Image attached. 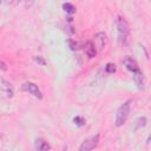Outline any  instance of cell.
<instances>
[{
	"label": "cell",
	"mask_w": 151,
	"mask_h": 151,
	"mask_svg": "<svg viewBox=\"0 0 151 151\" xmlns=\"http://www.w3.org/2000/svg\"><path fill=\"white\" fill-rule=\"evenodd\" d=\"M122 63H123V65L125 66V68H126L127 71L132 72V73H136V72L140 71V68H139L137 61H136L132 57H125V58L122 60Z\"/></svg>",
	"instance_id": "obj_5"
},
{
	"label": "cell",
	"mask_w": 151,
	"mask_h": 151,
	"mask_svg": "<svg viewBox=\"0 0 151 151\" xmlns=\"http://www.w3.org/2000/svg\"><path fill=\"white\" fill-rule=\"evenodd\" d=\"M85 53H86V55H87L90 59L96 57V54H97V51H96V47H94V45H93V42H92V41H87V42H86Z\"/></svg>",
	"instance_id": "obj_9"
},
{
	"label": "cell",
	"mask_w": 151,
	"mask_h": 151,
	"mask_svg": "<svg viewBox=\"0 0 151 151\" xmlns=\"http://www.w3.org/2000/svg\"><path fill=\"white\" fill-rule=\"evenodd\" d=\"M96 39L99 42V48L103 50L105 47V44H106V34L104 32H99L96 34Z\"/></svg>",
	"instance_id": "obj_10"
},
{
	"label": "cell",
	"mask_w": 151,
	"mask_h": 151,
	"mask_svg": "<svg viewBox=\"0 0 151 151\" xmlns=\"http://www.w3.org/2000/svg\"><path fill=\"white\" fill-rule=\"evenodd\" d=\"M67 44H68V46H70V48H71L72 51H76V50L79 48V47H78V44H77L76 41H73L72 39H68V40H67Z\"/></svg>",
	"instance_id": "obj_16"
},
{
	"label": "cell",
	"mask_w": 151,
	"mask_h": 151,
	"mask_svg": "<svg viewBox=\"0 0 151 151\" xmlns=\"http://www.w3.org/2000/svg\"><path fill=\"white\" fill-rule=\"evenodd\" d=\"M33 59H34V61H35V63H38V64H39V65H41V66L46 65V60H45L41 55H34V57H33Z\"/></svg>",
	"instance_id": "obj_15"
},
{
	"label": "cell",
	"mask_w": 151,
	"mask_h": 151,
	"mask_svg": "<svg viewBox=\"0 0 151 151\" xmlns=\"http://www.w3.org/2000/svg\"><path fill=\"white\" fill-rule=\"evenodd\" d=\"M117 32H118V41L120 45H126L130 37V26L125 18L118 17L117 19Z\"/></svg>",
	"instance_id": "obj_1"
},
{
	"label": "cell",
	"mask_w": 151,
	"mask_h": 151,
	"mask_svg": "<svg viewBox=\"0 0 151 151\" xmlns=\"http://www.w3.org/2000/svg\"><path fill=\"white\" fill-rule=\"evenodd\" d=\"M34 147L39 151H47V150H51V145L44 140L42 138H37L35 139V143H34Z\"/></svg>",
	"instance_id": "obj_8"
},
{
	"label": "cell",
	"mask_w": 151,
	"mask_h": 151,
	"mask_svg": "<svg viewBox=\"0 0 151 151\" xmlns=\"http://www.w3.org/2000/svg\"><path fill=\"white\" fill-rule=\"evenodd\" d=\"M73 122H74V124H76V125H78V126H84V125L86 124L85 119H84L83 117H80V116L76 117V118L73 119Z\"/></svg>",
	"instance_id": "obj_13"
},
{
	"label": "cell",
	"mask_w": 151,
	"mask_h": 151,
	"mask_svg": "<svg viewBox=\"0 0 151 151\" xmlns=\"http://www.w3.org/2000/svg\"><path fill=\"white\" fill-rule=\"evenodd\" d=\"M1 137H2V136H1V133H0V138H1Z\"/></svg>",
	"instance_id": "obj_19"
},
{
	"label": "cell",
	"mask_w": 151,
	"mask_h": 151,
	"mask_svg": "<svg viewBox=\"0 0 151 151\" xmlns=\"http://www.w3.org/2000/svg\"><path fill=\"white\" fill-rule=\"evenodd\" d=\"M98 143H99V134L91 136L81 143V145L79 146V151H91L97 147Z\"/></svg>",
	"instance_id": "obj_3"
},
{
	"label": "cell",
	"mask_w": 151,
	"mask_h": 151,
	"mask_svg": "<svg viewBox=\"0 0 151 151\" xmlns=\"http://www.w3.org/2000/svg\"><path fill=\"white\" fill-rule=\"evenodd\" d=\"M0 68H1V70H4V71H6V70H7L6 64H5V63H2V61H0Z\"/></svg>",
	"instance_id": "obj_17"
},
{
	"label": "cell",
	"mask_w": 151,
	"mask_h": 151,
	"mask_svg": "<svg viewBox=\"0 0 151 151\" xmlns=\"http://www.w3.org/2000/svg\"><path fill=\"white\" fill-rule=\"evenodd\" d=\"M130 110H131V100H127V101L123 103L118 107L117 113H116V120H114V125L117 127H120V126H123L125 124V122L129 118Z\"/></svg>",
	"instance_id": "obj_2"
},
{
	"label": "cell",
	"mask_w": 151,
	"mask_h": 151,
	"mask_svg": "<svg viewBox=\"0 0 151 151\" xmlns=\"http://www.w3.org/2000/svg\"><path fill=\"white\" fill-rule=\"evenodd\" d=\"M7 1H9V2H15V4H18L19 1H21V0H7Z\"/></svg>",
	"instance_id": "obj_18"
},
{
	"label": "cell",
	"mask_w": 151,
	"mask_h": 151,
	"mask_svg": "<svg viewBox=\"0 0 151 151\" xmlns=\"http://www.w3.org/2000/svg\"><path fill=\"white\" fill-rule=\"evenodd\" d=\"M0 90L2 91V93L7 97V98H12L13 94H14V90H13V86L6 81L5 79H0Z\"/></svg>",
	"instance_id": "obj_6"
},
{
	"label": "cell",
	"mask_w": 151,
	"mask_h": 151,
	"mask_svg": "<svg viewBox=\"0 0 151 151\" xmlns=\"http://www.w3.org/2000/svg\"><path fill=\"white\" fill-rule=\"evenodd\" d=\"M21 88L26 92H28L29 94H32L33 97L38 98V99H42V93L41 91L39 90L38 85H35L34 83H31V81H26L21 85Z\"/></svg>",
	"instance_id": "obj_4"
},
{
	"label": "cell",
	"mask_w": 151,
	"mask_h": 151,
	"mask_svg": "<svg viewBox=\"0 0 151 151\" xmlns=\"http://www.w3.org/2000/svg\"><path fill=\"white\" fill-rule=\"evenodd\" d=\"M63 9H64L66 13H68V14H74V13H76V7H74V5H72V4H70V2H65V4L63 5Z\"/></svg>",
	"instance_id": "obj_12"
},
{
	"label": "cell",
	"mask_w": 151,
	"mask_h": 151,
	"mask_svg": "<svg viewBox=\"0 0 151 151\" xmlns=\"http://www.w3.org/2000/svg\"><path fill=\"white\" fill-rule=\"evenodd\" d=\"M133 74V80H134V84L137 86L138 90L143 91L145 88V80H144V74L142 71H138L136 73H132Z\"/></svg>",
	"instance_id": "obj_7"
},
{
	"label": "cell",
	"mask_w": 151,
	"mask_h": 151,
	"mask_svg": "<svg viewBox=\"0 0 151 151\" xmlns=\"http://www.w3.org/2000/svg\"><path fill=\"white\" fill-rule=\"evenodd\" d=\"M105 71H106L107 73H114V72H116V65H114V64H111V63L106 64Z\"/></svg>",
	"instance_id": "obj_14"
},
{
	"label": "cell",
	"mask_w": 151,
	"mask_h": 151,
	"mask_svg": "<svg viewBox=\"0 0 151 151\" xmlns=\"http://www.w3.org/2000/svg\"><path fill=\"white\" fill-rule=\"evenodd\" d=\"M146 118L145 117H139L136 122H134V130H139L142 127H144L146 125Z\"/></svg>",
	"instance_id": "obj_11"
}]
</instances>
